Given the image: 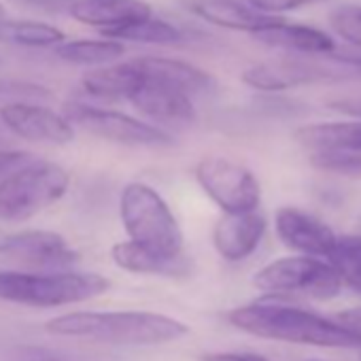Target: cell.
I'll return each mask as SVG.
<instances>
[{
    "instance_id": "cell-1",
    "label": "cell",
    "mask_w": 361,
    "mask_h": 361,
    "mask_svg": "<svg viewBox=\"0 0 361 361\" xmlns=\"http://www.w3.org/2000/svg\"><path fill=\"white\" fill-rule=\"evenodd\" d=\"M228 321L257 338L323 348H359L361 334L340 321L279 302H253L228 312Z\"/></svg>"
},
{
    "instance_id": "cell-2",
    "label": "cell",
    "mask_w": 361,
    "mask_h": 361,
    "mask_svg": "<svg viewBox=\"0 0 361 361\" xmlns=\"http://www.w3.org/2000/svg\"><path fill=\"white\" fill-rule=\"evenodd\" d=\"M45 329L54 336L121 346H155L190 334V327L183 321L147 310L68 312L47 321Z\"/></svg>"
},
{
    "instance_id": "cell-3",
    "label": "cell",
    "mask_w": 361,
    "mask_h": 361,
    "mask_svg": "<svg viewBox=\"0 0 361 361\" xmlns=\"http://www.w3.org/2000/svg\"><path fill=\"white\" fill-rule=\"evenodd\" d=\"M111 289V281L96 272H20L0 270V300L26 306H66L94 300Z\"/></svg>"
},
{
    "instance_id": "cell-4",
    "label": "cell",
    "mask_w": 361,
    "mask_h": 361,
    "mask_svg": "<svg viewBox=\"0 0 361 361\" xmlns=\"http://www.w3.org/2000/svg\"><path fill=\"white\" fill-rule=\"evenodd\" d=\"M119 215L130 240L157 255H183V230L166 200L145 183H130L119 198Z\"/></svg>"
},
{
    "instance_id": "cell-5",
    "label": "cell",
    "mask_w": 361,
    "mask_h": 361,
    "mask_svg": "<svg viewBox=\"0 0 361 361\" xmlns=\"http://www.w3.org/2000/svg\"><path fill=\"white\" fill-rule=\"evenodd\" d=\"M71 185V174L45 159L30 161L0 180V219L26 221L56 204Z\"/></svg>"
},
{
    "instance_id": "cell-6",
    "label": "cell",
    "mask_w": 361,
    "mask_h": 361,
    "mask_svg": "<svg viewBox=\"0 0 361 361\" xmlns=\"http://www.w3.org/2000/svg\"><path fill=\"white\" fill-rule=\"evenodd\" d=\"M253 285L268 293L304 295L310 300H331L342 291V279L334 266L319 257H283L266 264L253 276Z\"/></svg>"
},
{
    "instance_id": "cell-7",
    "label": "cell",
    "mask_w": 361,
    "mask_h": 361,
    "mask_svg": "<svg viewBox=\"0 0 361 361\" xmlns=\"http://www.w3.org/2000/svg\"><path fill=\"white\" fill-rule=\"evenodd\" d=\"M196 180L202 192L226 213H253L262 202V188L257 176L243 164L224 157L207 155L196 164Z\"/></svg>"
},
{
    "instance_id": "cell-8",
    "label": "cell",
    "mask_w": 361,
    "mask_h": 361,
    "mask_svg": "<svg viewBox=\"0 0 361 361\" xmlns=\"http://www.w3.org/2000/svg\"><path fill=\"white\" fill-rule=\"evenodd\" d=\"M64 117L73 123L83 128L90 134L102 136L113 142L130 145V147H170L172 136L155 126L119 111H109L83 102H68L64 106Z\"/></svg>"
},
{
    "instance_id": "cell-9",
    "label": "cell",
    "mask_w": 361,
    "mask_h": 361,
    "mask_svg": "<svg viewBox=\"0 0 361 361\" xmlns=\"http://www.w3.org/2000/svg\"><path fill=\"white\" fill-rule=\"evenodd\" d=\"M0 121L13 134L32 142L66 145L75 138V128L64 115L32 102L5 104L0 109Z\"/></svg>"
},
{
    "instance_id": "cell-10",
    "label": "cell",
    "mask_w": 361,
    "mask_h": 361,
    "mask_svg": "<svg viewBox=\"0 0 361 361\" xmlns=\"http://www.w3.org/2000/svg\"><path fill=\"white\" fill-rule=\"evenodd\" d=\"M274 228L285 247L306 257H319L327 262L338 243V234L327 224L295 207L279 209Z\"/></svg>"
},
{
    "instance_id": "cell-11",
    "label": "cell",
    "mask_w": 361,
    "mask_h": 361,
    "mask_svg": "<svg viewBox=\"0 0 361 361\" xmlns=\"http://www.w3.org/2000/svg\"><path fill=\"white\" fill-rule=\"evenodd\" d=\"M342 75L319 62L304 60H276L253 64L243 73V81L257 92H285L302 85L340 79Z\"/></svg>"
},
{
    "instance_id": "cell-12",
    "label": "cell",
    "mask_w": 361,
    "mask_h": 361,
    "mask_svg": "<svg viewBox=\"0 0 361 361\" xmlns=\"http://www.w3.org/2000/svg\"><path fill=\"white\" fill-rule=\"evenodd\" d=\"M0 253L41 268H71L79 262V253L66 243V238L49 230L7 234Z\"/></svg>"
},
{
    "instance_id": "cell-13",
    "label": "cell",
    "mask_w": 361,
    "mask_h": 361,
    "mask_svg": "<svg viewBox=\"0 0 361 361\" xmlns=\"http://www.w3.org/2000/svg\"><path fill=\"white\" fill-rule=\"evenodd\" d=\"M130 102L145 117L166 128H185L196 121L194 98L157 81L142 79V85L130 98Z\"/></svg>"
},
{
    "instance_id": "cell-14",
    "label": "cell",
    "mask_w": 361,
    "mask_h": 361,
    "mask_svg": "<svg viewBox=\"0 0 361 361\" xmlns=\"http://www.w3.org/2000/svg\"><path fill=\"white\" fill-rule=\"evenodd\" d=\"M268 221L257 211L224 215L213 230V245L226 262H243L264 240Z\"/></svg>"
},
{
    "instance_id": "cell-15",
    "label": "cell",
    "mask_w": 361,
    "mask_h": 361,
    "mask_svg": "<svg viewBox=\"0 0 361 361\" xmlns=\"http://www.w3.org/2000/svg\"><path fill=\"white\" fill-rule=\"evenodd\" d=\"M134 62H136L142 79L176 87L192 98L215 92V79L207 71H202L190 62L172 60V58H155V56L134 58Z\"/></svg>"
},
{
    "instance_id": "cell-16",
    "label": "cell",
    "mask_w": 361,
    "mask_h": 361,
    "mask_svg": "<svg viewBox=\"0 0 361 361\" xmlns=\"http://www.w3.org/2000/svg\"><path fill=\"white\" fill-rule=\"evenodd\" d=\"M192 11L207 20L209 24H217L230 30H243L251 32L253 37L279 22H283L276 16H266L251 5H240L238 0H194L190 5Z\"/></svg>"
},
{
    "instance_id": "cell-17",
    "label": "cell",
    "mask_w": 361,
    "mask_h": 361,
    "mask_svg": "<svg viewBox=\"0 0 361 361\" xmlns=\"http://www.w3.org/2000/svg\"><path fill=\"white\" fill-rule=\"evenodd\" d=\"M68 13L77 22L96 26L102 32L151 18V7L142 0H75Z\"/></svg>"
},
{
    "instance_id": "cell-18",
    "label": "cell",
    "mask_w": 361,
    "mask_h": 361,
    "mask_svg": "<svg viewBox=\"0 0 361 361\" xmlns=\"http://www.w3.org/2000/svg\"><path fill=\"white\" fill-rule=\"evenodd\" d=\"M113 262L134 274H151V276H188L192 272V259L183 253L176 257L157 255L153 251H147L132 240L117 243L111 249Z\"/></svg>"
},
{
    "instance_id": "cell-19",
    "label": "cell",
    "mask_w": 361,
    "mask_h": 361,
    "mask_svg": "<svg viewBox=\"0 0 361 361\" xmlns=\"http://www.w3.org/2000/svg\"><path fill=\"white\" fill-rule=\"evenodd\" d=\"M142 85V75L134 60L109 64L83 75L81 87L85 94L102 100H130Z\"/></svg>"
},
{
    "instance_id": "cell-20",
    "label": "cell",
    "mask_w": 361,
    "mask_h": 361,
    "mask_svg": "<svg viewBox=\"0 0 361 361\" xmlns=\"http://www.w3.org/2000/svg\"><path fill=\"white\" fill-rule=\"evenodd\" d=\"M255 39L270 45V47L287 49V51H293V54L323 56V54H334L336 51V43L327 32H323L319 28H312V26H302V24L279 22V24L257 32Z\"/></svg>"
},
{
    "instance_id": "cell-21",
    "label": "cell",
    "mask_w": 361,
    "mask_h": 361,
    "mask_svg": "<svg viewBox=\"0 0 361 361\" xmlns=\"http://www.w3.org/2000/svg\"><path fill=\"white\" fill-rule=\"evenodd\" d=\"M295 140L314 151H355L361 153V119L310 123L295 130Z\"/></svg>"
},
{
    "instance_id": "cell-22",
    "label": "cell",
    "mask_w": 361,
    "mask_h": 361,
    "mask_svg": "<svg viewBox=\"0 0 361 361\" xmlns=\"http://www.w3.org/2000/svg\"><path fill=\"white\" fill-rule=\"evenodd\" d=\"M64 41V32L45 22L9 18L0 22V43L20 47H58Z\"/></svg>"
},
{
    "instance_id": "cell-23",
    "label": "cell",
    "mask_w": 361,
    "mask_h": 361,
    "mask_svg": "<svg viewBox=\"0 0 361 361\" xmlns=\"http://www.w3.org/2000/svg\"><path fill=\"white\" fill-rule=\"evenodd\" d=\"M123 45L119 41H94V39H81V41H64L56 47V56L62 58L68 64H83V66H109V62H115L123 56Z\"/></svg>"
},
{
    "instance_id": "cell-24",
    "label": "cell",
    "mask_w": 361,
    "mask_h": 361,
    "mask_svg": "<svg viewBox=\"0 0 361 361\" xmlns=\"http://www.w3.org/2000/svg\"><path fill=\"white\" fill-rule=\"evenodd\" d=\"M102 35L111 41H134V43H151V45H176L183 41L180 28L155 18L132 22L113 30H102Z\"/></svg>"
},
{
    "instance_id": "cell-25",
    "label": "cell",
    "mask_w": 361,
    "mask_h": 361,
    "mask_svg": "<svg viewBox=\"0 0 361 361\" xmlns=\"http://www.w3.org/2000/svg\"><path fill=\"white\" fill-rule=\"evenodd\" d=\"M327 262L340 274L344 285L361 293V236H338V243Z\"/></svg>"
},
{
    "instance_id": "cell-26",
    "label": "cell",
    "mask_w": 361,
    "mask_h": 361,
    "mask_svg": "<svg viewBox=\"0 0 361 361\" xmlns=\"http://www.w3.org/2000/svg\"><path fill=\"white\" fill-rule=\"evenodd\" d=\"M329 26L344 43L361 51V5H344L334 9L329 13ZM350 64L361 66V56Z\"/></svg>"
},
{
    "instance_id": "cell-27",
    "label": "cell",
    "mask_w": 361,
    "mask_h": 361,
    "mask_svg": "<svg viewBox=\"0 0 361 361\" xmlns=\"http://www.w3.org/2000/svg\"><path fill=\"white\" fill-rule=\"evenodd\" d=\"M310 164L323 172L361 176V153L355 151H314Z\"/></svg>"
},
{
    "instance_id": "cell-28",
    "label": "cell",
    "mask_w": 361,
    "mask_h": 361,
    "mask_svg": "<svg viewBox=\"0 0 361 361\" xmlns=\"http://www.w3.org/2000/svg\"><path fill=\"white\" fill-rule=\"evenodd\" d=\"M49 96L51 92L43 85L28 83V81L0 79V98H18V102H26V100H41Z\"/></svg>"
},
{
    "instance_id": "cell-29",
    "label": "cell",
    "mask_w": 361,
    "mask_h": 361,
    "mask_svg": "<svg viewBox=\"0 0 361 361\" xmlns=\"http://www.w3.org/2000/svg\"><path fill=\"white\" fill-rule=\"evenodd\" d=\"M321 3V0H249V5L266 16H276V13H285V11H293L306 5H314Z\"/></svg>"
},
{
    "instance_id": "cell-30",
    "label": "cell",
    "mask_w": 361,
    "mask_h": 361,
    "mask_svg": "<svg viewBox=\"0 0 361 361\" xmlns=\"http://www.w3.org/2000/svg\"><path fill=\"white\" fill-rule=\"evenodd\" d=\"M30 164V153L26 151H11V149H0V176L11 174L20 170L22 166Z\"/></svg>"
},
{
    "instance_id": "cell-31",
    "label": "cell",
    "mask_w": 361,
    "mask_h": 361,
    "mask_svg": "<svg viewBox=\"0 0 361 361\" xmlns=\"http://www.w3.org/2000/svg\"><path fill=\"white\" fill-rule=\"evenodd\" d=\"M13 3L43 13H62V11H71L75 0H13Z\"/></svg>"
},
{
    "instance_id": "cell-32",
    "label": "cell",
    "mask_w": 361,
    "mask_h": 361,
    "mask_svg": "<svg viewBox=\"0 0 361 361\" xmlns=\"http://www.w3.org/2000/svg\"><path fill=\"white\" fill-rule=\"evenodd\" d=\"M200 361H270L268 357L259 353H247V350H219V353H207L200 357Z\"/></svg>"
},
{
    "instance_id": "cell-33",
    "label": "cell",
    "mask_w": 361,
    "mask_h": 361,
    "mask_svg": "<svg viewBox=\"0 0 361 361\" xmlns=\"http://www.w3.org/2000/svg\"><path fill=\"white\" fill-rule=\"evenodd\" d=\"M327 106L334 109V111H338V113H344V115H350V117H359L361 119V96L338 98V100H331Z\"/></svg>"
},
{
    "instance_id": "cell-34",
    "label": "cell",
    "mask_w": 361,
    "mask_h": 361,
    "mask_svg": "<svg viewBox=\"0 0 361 361\" xmlns=\"http://www.w3.org/2000/svg\"><path fill=\"white\" fill-rule=\"evenodd\" d=\"M336 321H340L342 325H346L348 329L353 331H359L361 334V308H350V310H344L336 317Z\"/></svg>"
},
{
    "instance_id": "cell-35",
    "label": "cell",
    "mask_w": 361,
    "mask_h": 361,
    "mask_svg": "<svg viewBox=\"0 0 361 361\" xmlns=\"http://www.w3.org/2000/svg\"><path fill=\"white\" fill-rule=\"evenodd\" d=\"M3 20H7V11H5L3 5H0V22H3Z\"/></svg>"
},
{
    "instance_id": "cell-36",
    "label": "cell",
    "mask_w": 361,
    "mask_h": 361,
    "mask_svg": "<svg viewBox=\"0 0 361 361\" xmlns=\"http://www.w3.org/2000/svg\"><path fill=\"white\" fill-rule=\"evenodd\" d=\"M5 238H7V234H0V249H3V245H5Z\"/></svg>"
},
{
    "instance_id": "cell-37",
    "label": "cell",
    "mask_w": 361,
    "mask_h": 361,
    "mask_svg": "<svg viewBox=\"0 0 361 361\" xmlns=\"http://www.w3.org/2000/svg\"><path fill=\"white\" fill-rule=\"evenodd\" d=\"M5 140V132H3V128H0V142Z\"/></svg>"
},
{
    "instance_id": "cell-38",
    "label": "cell",
    "mask_w": 361,
    "mask_h": 361,
    "mask_svg": "<svg viewBox=\"0 0 361 361\" xmlns=\"http://www.w3.org/2000/svg\"><path fill=\"white\" fill-rule=\"evenodd\" d=\"M43 361H60V359H43Z\"/></svg>"
},
{
    "instance_id": "cell-39",
    "label": "cell",
    "mask_w": 361,
    "mask_h": 361,
    "mask_svg": "<svg viewBox=\"0 0 361 361\" xmlns=\"http://www.w3.org/2000/svg\"><path fill=\"white\" fill-rule=\"evenodd\" d=\"M310 361H323V359H310Z\"/></svg>"
},
{
    "instance_id": "cell-40",
    "label": "cell",
    "mask_w": 361,
    "mask_h": 361,
    "mask_svg": "<svg viewBox=\"0 0 361 361\" xmlns=\"http://www.w3.org/2000/svg\"><path fill=\"white\" fill-rule=\"evenodd\" d=\"M98 3H104V0H98Z\"/></svg>"
}]
</instances>
